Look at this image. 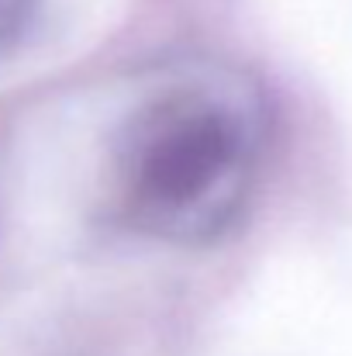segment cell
Instances as JSON below:
<instances>
[{
	"label": "cell",
	"mask_w": 352,
	"mask_h": 356,
	"mask_svg": "<svg viewBox=\"0 0 352 356\" xmlns=\"http://www.w3.org/2000/svg\"><path fill=\"white\" fill-rule=\"evenodd\" d=\"M255 118L232 97L176 90L135 115L121 142L124 218L159 238L218 236L245 201Z\"/></svg>",
	"instance_id": "1"
},
{
	"label": "cell",
	"mask_w": 352,
	"mask_h": 356,
	"mask_svg": "<svg viewBox=\"0 0 352 356\" xmlns=\"http://www.w3.org/2000/svg\"><path fill=\"white\" fill-rule=\"evenodd\" d=\"M31 7L35 0H0V52L21 38V31L28 28Z\"/></svg>",
	"instance_id": "2"
}]
</instances>
